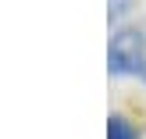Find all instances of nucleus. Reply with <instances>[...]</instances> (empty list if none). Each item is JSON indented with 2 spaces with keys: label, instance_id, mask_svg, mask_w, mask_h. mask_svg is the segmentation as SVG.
<instances>
[{
  "label": "nucleus",
  "instance_id": "obj_1",
  "mask_svg": "<svg viewBox=\"0 0 146 139\" xmlns=\"http://www.w3.org/2000/svg\"><path fill=\"white\" fill-rule=\"evenodd\" d=\"M107 68L114 75H135L146 82V36L135 29H118L107 47Z\"/></svg>",
  "mask_w": 146,
  "mask_h": 139
},
{
  "label": "nucleus",
  "instance_id": "obj_2",
  "mask_svg": "<svg viewBox=\"0 0 146 139\" xmlns=\"http://www.w3.org/2000/svg\"><path fill=\"white\" fill-rule=\"evenodd\" d=\"M107 139H139L132 128V121H125L121 114H111L107 118Z\"/></svg>",
  "mask_w": 146,
  "mask_h": 139
},
{
  "label": "nucleus",
  "instance_id": "obj_3",
  "mask_svg": "<svg viewBox=\"0 0 146 139\" xmlns=\"http://www.w3.org/2000/svg\"><path fill=\"white\" fill-rule=\"evenodd\" d=\"M128 4L132 0H111V21H121L128 14Z\"/></svg>",
  "mask_w": 146,
  "mask_h": 139
}]
</instances>
